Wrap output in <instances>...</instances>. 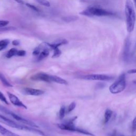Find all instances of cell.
<instances>
[{"instance_id":"29","label":"cell","mask_w":136,"mask_h":136,"mask_svg":"<svg viewBox=\"0 0 136 136\" xmlns=\"http://www.w3.org/2000/svg\"><path fill=\"white\" fill-rule=\"evenodd\" d=\"M9 23V21L7 20H0V28H3L7 26Z\"/></svg>"},{"instance_id":"36","label":"cell","mask_w":136,"mask_h":136,"mask_svg":"<svg viewBox=\"0 0 136 136\" xmlns=\"http://www.w3.org/2000/svg\"><path fill=\"white\" fill-rule=\"evenodd\" d=\"M121 136H124V135H121Z\"/></svg>"},{"instance_id":"15","label":"cell","mask_w":136,"mask_h":136,"mask_svg":"<svg viewBox=\"0 0 136 136\" xmlns=\"http://www.w3.org/2000/svg\"><path fill=\"white\" fill-rule=\"evenodd\" d=\"M50 54V50L47 49H44L38 55L37 58V61H41L45 58H47Z\"/></svg>"},{"instance_id":"13","label":"cell","mask_w":136,"mask_h":136,"mask_svg":"<svg viewBox=\"0 0 136 136\" xmlns=\"http://www.w3.org/2000/svg\"><path fill=\"white\" fill-rule=\"evenodd\" d=\"M0 133L3 136H20L13 132L6 129L1 125H0Z\"/></svg>"},{"instance_id":"24","label":"cell","mask_w":136,"mask_h":136,"mask_svg":"<svg viewBox=\"0 0 136 136\" xmlns=\"http://www.w3.org/2000/svg\"><path fill=\"white\" fill-rule=\"evenodd\" d=\"M76 106V104L75 102H72L69 105L68 110H67V113H70L72 111Z\"/></svg>"},{"instance_id":"31","label":"cell","mask_w":136,"mask_h":136,"mask_svg":"<svg viewBox=\"0 0 136 136\" xmlns=\"http://www.w3.org/2000/svg\"><path fill=\"white\" fill-rule=\"evenodd\" d=\"M12 44L14 46H18L20 44V42L18 40H14V41H12Z\"/></svg>"},{"instance_id":"28","label":"cell","mask_w":136,"mask_h":136,"mask_svg":"<svg viewBox=\"0 0 136 136\" xmlns=\"http://www.w3.org/2000/svg\"><path fill=\"white\" fill-rule=\"evenodd\" d=\"M26 5L27 7H28L29 8H30V9H32V10L35 11H36V12H39V9H38V8L36 6H35V5H33V4L27 3H26Z\"/></svg>"},{"instance_id":"33","label":"cell","mask_w":136,"mask_h":136,"mask_svg":"<svg viewBox=\"0 0 136 136\" xmlns=\"http://www.w3.org/2000/svg\"><path fill=\"white\" fill-rule=\"evenodd\" d=\"M132 128L133 129V130H135V118L134 119V120H133V122H132Z\"/></svg>"},{"instance_id":"23","label":"cell","mask_w":136,"mask_h":136,"mask_svg":"<svg viewBox=\"0 0 136 136\" xmlns=\"http://www.w3.org/2000/svg\"><path fill=\"white\" fill-rule=\"evenodd\" d=\"M65 113H66V108L65 106H63L61 107V109L59 112V117L61 119L64 118V117L65 116Z\"/></svg>"},{"instance_id":"7","label":"cell","mask_w":136,"mask_h":136,"mask_svg":"<svg viewBox=\"0 0 136 136\" xmlns=\"http://www.w3.org/2000/svg\"><path fill=\"white\" fill-rule=\"evenodd\" d=\"M81 78L87 80H98V81H109L113 78V77L101 74L88 75L81 77Z\"/></svg>"},{"instance_id":"22","label":"cell","mask_w":136,"mask_h":136,"mask_svg":"<svg viewBox=\"0 0 136 136\" xmlns=\"http://www.w3.org/2000/svg\"><path fill=\"white\" fill-rule=\"evenodd\" d=\"M53 54L52 55V58H59L60 56L61 55V51L59 49V48H57L54 50H53Z\"/></svg>"},{"instance_id":"14","label":"cell","mask_w":136,"mask_h":136,"mask_svg":"<svg viewBox=\"0 0 136 136\" xmlns=\"http://www.w3.org/2000/svg\"><path fill=\"white\" fill-rule=\"evenodd\" d=\"M51 81L62 85H68V84L66 80L54 75H51Z\"/></svg>"},{"instance_id":"32","label":"cell","mask_w":136,"mask_h":136,"mask_svg":"<svg viewBox=\"0 0 136 136\" xmlns=\"http://www.w3.org/2000/svg\"><path fill=\"white\" fill-rule=\"evenodd\" d=\"M136 72V70L135 69H131L129 70L128 71V74H135Z\"/></svg>"},{"instance_id":"27","label":"cell","mask_w":136,"mask_h":136,"mask_svg":"<svg viewBox=\"0 0 136 136\" xmlns=\"http://www.w3.org/2000/svg\"><path fill=\"white\" fill-rule=\"evenodd\" d=\"M0 100H1V101L3 102L4 103H5L7 105H9V102H8V101H7L5 96H4V95L1 93V92H0Z\"/></svg>"},{"instance_id":"2","label":"cell","mask_w":136,"mask_h":136,"mask_svg":"<svg viewBox=\"0 0 136 136\" xmlns=\"http://www.w3.org/2000/svg\"><path fill=\"white\" fill-rule=\"evenodd\" d=\"M0 122L3 124H4L9 126H10L11 128H13L22 130L31 131V132H33L34 133H36L42 136H47L46 134L44 132L42 131L41 130H37L35 128H31L30 126H29L27 125H23L18 124L17 122L11 120V119L7 118L1 114H0Z\"/></svg>"},{"instance_id":"30","label":"cell","mask_w":136,"mask_h":136,"mask_svg":"<svg viewBox=\"0 0 136 136\" xmlns=\"http://www.w3.org/2000/svg\"><path fill=\"white\" fill-rule=\"evenodd\" d=\"M26 54V52L24 50H20L18 51L17 53H16V55L18 56V57H24Z\"/></svg>"},{"instance_id":"1","label":"cell","mask_w":136,"mask_h":136,"mask_svg":"<svg viewBox=\"0 0 136 136\" xmlns=\"http://www.w3.org/2000/svg\"><path fill=\"white\" fill-rule=\"evenodd\" d=\"M125 15L126 29L129 33L133 31L135 22V12L132 2L126 0L125 3Z\"/></svg>"},{"instance_id":"17","label":"cell","mask_w":136,"mask_h":136,"mask_svg":"<svg viewBox=\"0 0 136 136\" xmlns=\"http://www.w3.org/2000/svg\"><path fill=\"white\" fill-rule=\"evenodd\" d=\"M113 114V112L110 109H107L104 114V123H107L110 121Z\"/></svg>"},{"instance_id":"19","label":"cell","mask_w":136,"mask_h":136,"mask_svg":"<svg viewBox=\"0 0 136 136\" xmlns=\"http://www.w3.org/2000/svg\"><path fill=\"white\" fill-rule=\"evenodd\" d=\"M10 43L9 39H3L0 41V51L5 49Z\"/></svg>"},{"instance_id":"21","label":"cell","mask_w":136,"mask_h":136,"mask_svg":"<svg viewBox=\"0 0 136 136\" xmlns=\"http://www.w3.org/2000/svg\"><path fill=\"white\" fill-rule=\"evenodd\" d=\"M39 4L46 7H50L51 6L50 3L47 0H35Z\"/></svg>"},{"instance_id":"35","label":"cell","mask_w":136,"mask_h":136,"mask_svg":"<svg viewBox=\"0 0 136 136\" xmlns=\"http://www.w3.org/2000/svg\"><path fill=\"white\" fill-rule=\"evenodd\" d=\"M133 1H134V3H135V0H133Z\"/></svg>"},{"instance_id":"10","label":"cell","mask_w":136,"mask_h":136,"mask_svg":"<svg viewBox=\"0 0 136 136\" xmlns=\"http://www.w3.org/2000/svg\"><path fill=\"white\" fill-rule=\"evenodd\" d=\"M8 97L9 98V99L11 103L13 105L16 106H18L20 107H22L25 109H27V107L14 94L10 93V92H7V93Z\"/></svg>"},{"instance_id":"9","label":"cell","mask_w":136,"mask_h":136,"mask_svg":"<svg viewBox=\"0 0 136 136\" xmlns=\"http://www.w3.org/2000/svg\"><path fill=\"white\" fill-rule=\"evenodd\" d=\"M131 46V40L129 37H127L124 42V45L123 48V58L124 61L126 62L129 59L130 53V49Z\"/></svg>"},{"instance_id":"3","label":"cell","mask_w":136,"mask_h":136,"mask_svg":"<svg viewBox=\"0 0 136 136\" xmlns=\"http://www.w3.org/2000/svg\"><path fill=\"white\" fill-rule=\"evenodd\" d=\"M77 118V117H75L74 119H72L70 121H69L68 122H67L66 123H60L58 124L57 125L59 128H60L61 130H67V131H73V132H76L80 133H82L84 134L90 135V136H95V135L89 131H87L86 130L78 128H76L75 126V124H74V121Z\"/></svg>"},{"instance_id":"8","label":"cell","mask_w":136,"mask_h":136,"mask_svg":"<svg viewBox=\"0 0 136 136\" xmlns=\"http://www.w3.org/2000/svg\"><path fill=\"white\" fill-rule=\"evenodd\" d=\"M30 79L33 81H44L46 83H52L51 81V75H49L44 72H38L30 77Z\"/></svg>"},{"instance_id":"12","label":"cell","mask_w":136,"mask_h":136,"mask_svg":"<svg viewBox=\"0 0 136 136\" xmlns=\"http://www.w3.org/2000/svg\"><path fill=\"white\" fill-rule=\"evenodd\" d=\"M68 43V41L66 39H62L59 40V41H56L55 42L50 44V43H48V46H49V47L50 49L52 50H54L57 48H59V46L63 45H66Z\"/></svg>"},{"instance_id":"25","label":"cell","mask_w":136,"mask_h":136,"mask_svg":"<svg viewBox=\"0 0 136 136\" xmlns=\"http://www.w3.org/2000/svg\"><path fill=\"white\" fill-rule=\"evenodd\" d=\"M17 29L15 27H3L0 28V33L3 31H10V30H15Z\"/></svg>"},{"instance_id":"6","label":"cell","mask_w":136,"mask_h":136,"mask_svg":"<svg viewBox=\"0 0 136 136\" xmlns=\"http://www.w3.org/2000/svg\"><path fill=\"white\" fill-rule=\"evenodd\" d=\"M86 9L89 13L90 17H94V16L103 17V16H111L114 15L113 13L103 9L98 6H89Z\"/></svg>"},{"instance_id":"11","label":"cell","mask_w":136,"mask_h":136,"mask_svg":"<svg viewBox=\"0 0 136 136\" xmlns=\"http://www.w3.org/2000/svg\"><path fill=\"white\" fill-rule=\"evenodd\" d=\"M21 93L26 95H31V96H39L44 94L43 90L31 88H24L21 90Z\"/></svg>"},{"instance_id":"4","label":"cell","mask_w":136,"mask_h":136,"mask_svg":"<svg viewBox=\"0 0 136 136\" xmlns=\"http://www.w3.org/2000/svg\"><path fill=\"white\" fill-rule=\"evenodd\" d=\"M125 75L124 74H122L116 80L110 87L109 90L112 94H116L123 92L125 89Z\"/></svg>"},{"instance_id":"20","label":"cell","mask_w":136,"mask_h":136,"mask_svg":"<svg viewBox=\"0 0 136 136\" xmlns=\"http://www.w3.org/2000/svg\"><path fill=\"white\" fill-rule=\"evenodd\" d=\"M18 50L15 49V48H12V49H10L9 51L7 52L6 55V57L8 59H10L12 57H13V56L16 55V53H17Z\"/></svg>"},{"instance_id":"26","label":"cell","mask_w":136,"mask_h":136,"mask_svg":"<svg viewBox=\"0 0 136 136\" xmlns=\"http://www.w3.org/2000/svg\"><path fill=\"white\" fill-rule=\"evenodd\" d=\"M42 47H41V46H38V47H36L35 49H34L33 52V55H35V56H37L39 55V54L40 53V52H41L42 50Z\"/></svg>"},{"instance_id":"16","label":"cell","mask_w":136,"mask_h":136,"mask_svg":"<svg viewBox=\"0 0 136 136\" xmlns=\"http://www.w3.org/2000/svg\"><path fill=\"white\" fill-rule=\"evenodd\" d=\"M79 17L77 15H70V16H67V17H64L62 18V20L65 22L67 23L76 21L79 20Z\"/></svg>"},{"instance_id":"34","label":"cell","mask_w":136,"mask_h":136,"mask_svg":"<svg viewBox=\"0 0 136 136\" xmlns=\"http://www.w3.org/2000/svg\"><path fill=\"white\" fill-rule=\"evenodd\" d=\"M14 1H15L16 2H17L18 3L21 4H24V2L23 0H14Z\"/></svg>"},{"instance_id":"18","label":"cell","mask_w":136,"mask_h":136,"mask_svg":"<svg viewBox=\"0 0 136 136\" xmlns=\"http://www.w3.org/2000/svg\"><path fill=\"white\" fill-rule=\"evenodd\" d=\"M0 80L2 82L3 85L7 87H12L13 86L7 81L5 76L1 73H0Z\"/></svg>"},{"instance_id":"5","label":"cell","mask_w":136,"mask_h":136,"mask_svg":"<svg viewBox=\"0 0 136 136\" xmlns=\"http://www.w3.org/2000/svg\"><path fill=\"white\" fill-rule=\"evenodd\" d=\"M0 111L2 112L7 114V115H9L11 116H12L13 119H14L15 120H17L18 121H19L23 124H25L27 125H29L30 126H33V127H35V128H38V126L35 124L34 122L30 121L28 120L27 119H25L23 118L22 117L18 115V114H15V113L11 111L10 110H8L7 108H6L5 107L0 105Z\"/></svg>"}]
</instances>
